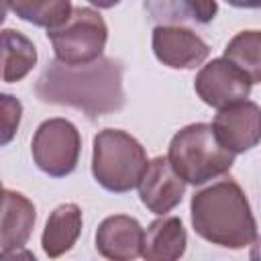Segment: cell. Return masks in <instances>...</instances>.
Instances as JSON below:
<instances>
[{
	"mask_svg": "<svg viewBox=\"0 0 261 261\" xmlns=\"http://www.w3.org/2000/svg\"><path fill=\"white\" fill-rule=\"evenodd\" d=\"M92 6H96V8H102V10H108V8H114L120 0H88Z\"/></svg>",
	"mask_w": 261,
	"mask_h": 261,
	"instance_id": "21",
	"label": "cell"
},
{
	"mask_svg": "<svg viewBox=\"0 0 261 261\" xmlns=\"http://www.w3.org/2000/svg\"><path fill=\"white\" fill-rule=\"evenodd\" d=\"M47 39L53 45L57 61L65 65H86L102 57L108 27L98 10L80 6L73 8L65 22L47 29Z\"/></svg>",
	"mask_w": 261,
	"mask_h": 261,
	"instance_id": "5",
	"label": "cell"
},
{
	"mask_svg": "<svg viewBox=\"0 0 261 261\" xmlns=\"http://www.w3.org/2000/svg\"><path fill=\"white\" fill-rule=\"evenodd\" d=\"M92 175L112 194L135 190L149 165L145 147L126 130L104 128L92 143Z\"/></svg>",
	"mask_w": 261,
	"mask_h": 261,
	"instance_id": "4",
	"label": "cell"
},
{
	"mask_svg": "<svg viewBox=\"0 0 261 261\" xmlns=\"http://www.w3.org/2000/svg\"><path fill=\"white\" fill-rule=\"evenodd\" d=\"M82 224H84V218H82V208L77 204L67 202L57 206L49 214L41 234V245L45 255L51 259H57L67 251H71L82 234Z\"/></svg>",
	"mask_w": 261,
	"mask_h": 261,
	"instance_id": "13",
	"label": "cell"
},
{
	"mask_svg": "<svg viewBox=\"0 0 261 261\" xmlns=\"http://www.w3.org/2000/svg\"><path fill=\"white\" fill-rule=\"evenodd\" d=\"M234 8H261V0H226Z\"/></svg>",
	"mask_w": 261,
	"mask_h": 261,
	"instance_id": "20",
	"label": "cell"
},
{
	"mask_svg": "<svg viewBox=\"0 0 261 261\" xmlns=\"http://www.w3.org/2000/svg\"><path fill=\"white\" fill-rule=\"evenodd\" d=\"M0 112H2V145H8L20 124L22 104L10 94H0Z\"/></svg>",
	"mask_w": 261,
	"mask_h": 261,
	"instance_id": "19",
	"label": "cell"
},
{
	"mask_svg": "<svg viewBox=\"0 0 261 261\" xmlns=\"http://www.w3.org/2000/svg\"><path fill=\"white\" fill-rule=\"evenodd\" d=\"M224 59L237 65L253 84H261V31H241L224 47Z\"/></svg>",
	"mask_w": 261,
	"mask_h": 261,
	"instance_id": "18",
	"label": "cell"
},
{
	"mask_svg": "<svg viewBox=\"0 0 261 261\" xmlns=\"http://www.w3.org/2000/svg\"><path fill=\"white\" fill-rule=\"evenodd\" d=\"M253 82L224 57L212 59L202 65L194 80V90L198 98L216 110L247 100Z\"/></svg>",
	"mask_w": 261,
	"mask_h": 261,
	"instance_id": "7",
	"label": "cell"
},
{
	"mask_svg": "<svg viewBox=\"0 0 261 261\" xmlns=\"http://www.w3.org/2000/svg\"><path fill=\"white\" fill-rule=\"evenodd\" d=\"M6 6L24 22L53 29L73 12L71 0H6Z\"/></svg>",
	"mask_w": 261,
	"mask_h": 261,
	"instance_id": "17",
	"label": "cell"
},
{
	"mask_svg": "<svg viewBox=\"0 0 261 261\" xmlns=\"http://www.w3.org/2000/svg\"><path fill=\"white\" fill-rule=\"evenodd\" d=\"M145 228L126 214L104 218L96 230V251L112 261H133L143 255Z\"/></svg>",
	"mask_w": 261,
	"mask_h": 261,
	"instance_id": "11",
	"label": "cell"
},
{
	"mask_svg": "<svg viewBox=\"0 0 261 261\" xmlns=\"http://www.w3.org/2000/svg\"><path fill=\"white\" fill-rule=\"evenodd\" d=\"M188 247V232L181 218L161 216L155 218L145 230L143 255L147 261H175L184 257Z\"/></svg>",
	"mask_w": 261,
	"mask_h": 261,
	"instance_id": "14",
	"label": "cell"
},
{
	"mask_svg": "<svg viewBox=\"0 0 261 261\" xmlns=\"http://www.w3.org/2000/svg\"><path fill=\"white\" fill-rule=\"evenodd\" d=\"M2 80L6 84L20 82L37 65V47L29 37L14 29L2 31Z\"/></svg>",
	"mask_w": 261,
	"mask_h": 261,
	"instance_id": "16",
	"label": "cell"
},
{
	"mask_svg": "<svg viewBox=\"0 0 261 261\" xmlns=\"http://www.w3.org/2000/svg\"><path fill=\"white\" fill-rule=\"evenodd\" d=\"M151 47L157 61L171 69H196L210 55L208 43L181 24H157L151 35Z\"/></svg>",
	"mask_w": 261,
	"mask_h": 261,
	"instance_id": "8",
	"label": "cell"
},
{
	"mask_svg": "<svg viewBox=\"0 0 261 261\" xmlns=\"http://www.w3.org/2000/svg\"><path fill=\"white\" fill-rule=\"evenodd\" d=\"M37 222L35 204L20 192L4 188L2 192V224H0V253L8 257L31 239Z\"/></svg>",
	"mask_w": 261,
	"mask_h": 261,
	"instance_id": "12",
	"label": "cell"
},
{
	"mask_svg": "<svg viewBox=\"0 0 261 261\" xmlns=\"http://www.w3.org/2000/svg\"><path fill=\"white\" fill-rule=\"evenodd\" d=\"M214 135L234 155L247 153L261 143V106L243 100L220 108L212 120Z\"/></svg>",
	"mask_w": 261,
	"mask_h": 261,
	"instance_id": "9",
	"label": "cell"
},
{
	"mask_svg": "<svg viewBox=\"0 0 261 261\" xmlns=\"http://www.w3.org/2000/svg\"><path fill=\"white\" fill-rule=\"evenodd\" d=\"M192 226L204 241L224 249H245L257 239V220L243 188L220 179L198 190L190 202Z\"/></svg>",
	"mask_w": 261,
	"mask_h": 261,
	"instance_id": "2",
	"label": "cell"
},
{
	"mask_svg": "<svg viewBox=\"0 0 261 261\" xmlns=\"http://www.w3.org/2000/svg\"><path fill=\"white\" fill-rule=\"evenodd\" d=\"M167 159L186 184L204 186L230 171L234 153L218 141L212 124L192 122L171 137Z\"/></svg>",
	"mask_w": 261,
	"mask_h": 261,
	"instance_id": "3",
	"label": "cell"
},
{
	"mask_svg": "<svg viewBox=\"0 0 261 261\" xmlns=\"http://www.w3.org/2000/svg\"><path fill=\"white\" fill-rule=\"evenodd\" d=\"M82 135L67 118H49L39 124L31 141L35 165L49 177L69 175L80 161Z\"/></svg>",
	"mask_w": 261,
	"mask_h": 261,
	"instance_id": "6",
	"label": "cell"
},
{
	"mask_svg": "<svg viewBox=\"0 0 261 261\" xmlns=\"http://www.w3.org/2000/svg\"><path fill=\"white\" fill-rule=\"evenodd\" d=\"M145 8L159 24H208L218 12L216 0H145Z\"/></svg>",
	"mask_w": 261,
	"mask_h": 261,
	"instance_id": "15",
	"label": "cell"
},
{
	"mask_svg": "<svg viewBox=\"0 0 261 261\" xmlns=\"http://www.w3.org/2000/svg\"><path fill=\"white\" fill-rule=\"evenodd\" d=\"M251 245H253V249H251V259H261V237H257Z\"/></svg>",
	"mask_w": 261,
	"mask_h": 261,
	"instance_id": "22",
	"label": "cell"
},
{
	"mask_svg": "<svg viewBox=\"0 0 261 261\" xmlns=\"http://www.w3.org/2000/svg\"><path fill=\"white\" fill-rule=\"evenodd\" d=\"M122 71L118 59L104 55L86 65H65L55 59L41 71L35 94L45 104L71 106L98 118L124 106Z\"/></svg>",
	"mask_w": 261,
	"mask_h": 261,
	"instance_id": "1",
	"label": "cell"
},
{
	"mask_svg": "<svg viewBox=\"0 0 261 261\" xmlns=\"http://www.w3.org/2000/svg\"><path fill=\"white\" fill-rule=\"evenodd\" d=\"M137 188L143 206L157 216H163L179 206L186 194V181L177 175L167 157L151 159Z\"/></svg>",
	"mask_w": 261,
	"mask_h": 261,
	"instance_id": "10",
	"label": "cell"
}]
</instances>
